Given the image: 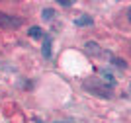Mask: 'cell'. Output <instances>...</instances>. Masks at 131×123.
I'll use <instances>...</instances> for the list:
<instances>
[{"label": "cell", "instance_id": "7a4b0ae2", "mask_svg": "<svg viewBox=\"0 0 131 123\" xmlns=\"http://www.w3.org/2000/svg\"><path fill=\"white\" fill-rule=\"evenodd\" d=\"M0 27H4V29H16V27H22V18L10 16V14H6V12L0 10Z\"/></svg>", "mask_w": 131, "mask_h": 123}, {"label": "cell", "instance_id": "6da1fadb", "mask_svg": "<svg viewBox=\"0 0 131 123\" xmlns=\"http://www.w3.org/2000/svg\"><path fill=\"white\" fill-rule=\"evenodd\" d=\"M82 86H84V90H86V92H90V94H94V96L112 98V88L106 86L98 76H94V78H86V80L82 82Z\"/></svg>", "mask_w": 131, "mask_h": 123}, {"label": "cell", "instance_id": "30bf717a", "mask_svg": "<svg viewBox=\"0 0 131 123\" xmlns=\"http://www.w3.org/2000/svg\"><path fill=\"white\" fill-rule=\"evenodd\" d=\"M55 123H65V121H55Z\"/></svg>", "mask_w": 131, "mask_h": 123}, {"label": "cell", "instance_id": "9c48e42d", "mask_svg": "<svg viewBox=\"0 0 131 123\" xmlns=\"http://www.w3.org/2000/svg\"><path fill=\"white\" fill-rule=\"evenodd\" d=\"M59 4H61V6H71V4H72V0H61Z\"/></svg>", "mask_w": 131, "mask_h": 123}, {"label": "cell", "instance_id": "8992f818", "mask_svg": "<svg viewBox=\"0 0 131 123\" xmlns=\"http://www.w3.org/2000/svg\"><path fill=\"white\" fill-rule=\"evenodd\" d=\"M27 33H29V37H35V39H37V37H41V35H43V31H41V27H37V26L29 27V31H27Z\"/></svg>", "mask_w": 131, "mask_h": 123}, {"label": "cell", "instance_id": "52a82bcc", "mask_svg": "<svg viewBox=\"0 0 131 123\" xmlns=\"http://www.w3.org/2000/svg\"><path fill=\"white\" fill-rule=\"evenodd\" d=\"M41 16H43L45 21H49V20H53V18H55V10H51V8H45Z\"/></svg>", "mask_w": 131, "mask_h": 123}, {"label": "cell", "instance_id": "277c9868", "mask_svg": "<svg viewBox=\"0 0 131 123\" xmlns=\"http://www.w3.org/2000/svg\"><path fill=\"white\" fill-rule=\"evenodd\" d=\"M51 47H53L51 37H45L43 39V47H41V55H43V59H51Z\"/></svg>", "mask_w": 131, "mask_h": 123}, {"label": "cell", "instance_id": "3957f363", "mask_svg": "<svg viewBox=\"0 0 131 123\" xmlns=\"http://www.w3.org/2000/svg\"><path fill=\"white\" fill-rule=\"evenodd\" d=\"M98 78L104 82L106 86H110V88H115V86H117V80H115V76L112 74L110 70H100V72H98Z\"/></svg>", "mask_w": 131, "mask_h": 123}, {"label": "cell", "instance_id": "5b68a950", "mask_svg": "<svg viewBox=\"0 0 131 123\" xmlns=\"http://www.w3.org/2000/svg\"><path fill=\"white\" fill-rule=\"evenodd\" d=\"M94 24V20L90 16H86V14H84V16H78L77 20H74V26H78V27H84V26H92Z\"/></svg>", "mask_w": 131, "mask_h": 123}, {"label": "cell", "instance_id": "ba28073f", "mask_svg": "<svg viewBox=\"0 0 131 123\" xmlns=\"http://www.w3.org/2000/svg\"><path fill=\"white\" fill-rule=\"evenodd\" d=\"M112 63L117 64L119 69H127V63H125V61H121V59H117V57H114V59H112Z\"/></svg>", "mask_w": 131, "mask_h": 123}]
</instances>
